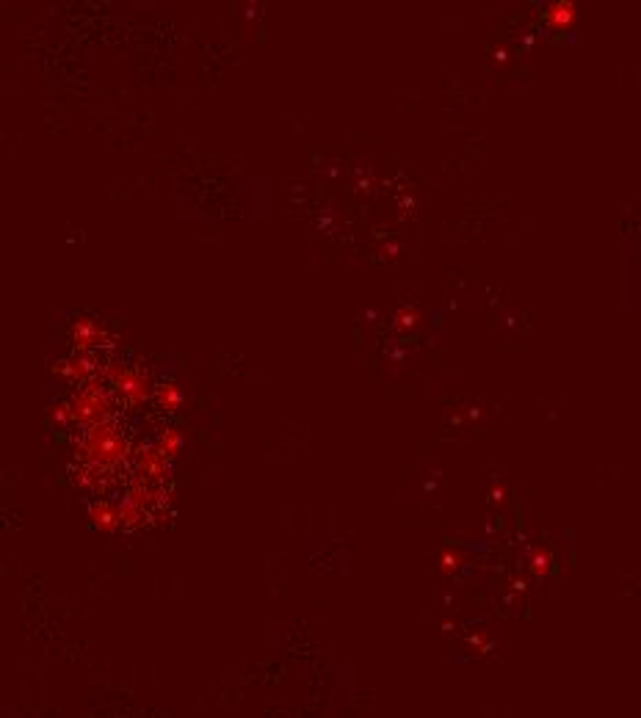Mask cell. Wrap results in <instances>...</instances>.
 <instances>
[{"mask_svg":"<svg viewBox=\"0 0 641 718\" xmlns=\"http://www.w3.org/2000/svg\"><path fill=\"white\" fill-rule=\"evenodd\" d=\"M55 370H58L61 376L72 379V382H83L86 376H92V373L97 370V365H94V357H92V354H75V357L67 359V362H58Z\"/></svg>","mask_w":641,"mask_h":718,"instance_id":"obj_1","label":"cell"},{"mask_svg":"<svg viewBox=\"0 0 641 718\" xmlns=\"http://www.w3.org/2000/svg\"><path fill=\"white\" fill-rule=\"evenodd\" d=\"M547 23L556 28H569L575 23V17H578V11H575V3H553L550 9H547Z\"/></svg>","mask_w":641,"mask_h":718,"instance_id":"obj_2","label":"cell"},{"mask_svg":"<svg viewBox=\"0 0 641 718\" xmlns=\"http://www.w3.org/2000/svg\"><path fill=\"white\" fill-rule=\"evenodd\" d=\"M94 522L100 525V528H105V531H114L116 528V519H119V514H114L108 506H94ZM122 522V519H119Z\"/></svg>","mask_w":641,"mask_h":718,"instance_id":"obj_3","label":"cell"},{"mask_svg":"<svg viewBox=\"0 0 641 718\" xmlns=\"http://www.w3.org/2000/svg\"><path fill=\"white\" fill-rule=\"evenodd\" d=\"M158 401H160V407H166V409H175V407H180L182 395H180V390L175 385H163V387H160V392H158Z\"/></svg>","mask_w":641,"mask_h":718,"instance_id":"obj_4","label":"cell"},{"mask_svg":"<svg viewBox=\"0 0 641 718\" xmlns=\"http://www.w3.org/2000/svg\"><path fill=\"white\" fill-rule=\"evenodd\" d=\"M180 445H182V439L175 431H166L163 439H160V456H175L180 451Z\"/></svg>","mask_w":641,"mask_h":718,"instance_id":"obj_5","label":"cell"}]
</instances>
